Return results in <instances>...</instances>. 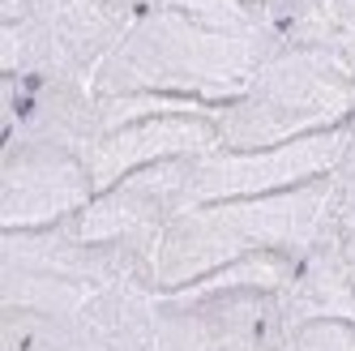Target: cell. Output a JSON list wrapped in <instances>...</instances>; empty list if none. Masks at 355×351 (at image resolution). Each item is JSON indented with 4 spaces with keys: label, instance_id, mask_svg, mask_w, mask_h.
Wrapping results in <instances>:
<instances>
[{
    "label": "cell",
    "instance_id": "cell-1",
    "mask_svg": "<svg viewBox=\"0 0 355 351\" xmlns=\"http://www.w3.org/2000/svg\"><path fill=\"white\" fill-rule=\"evenodd\" d=\"M283 39L270 0H146L98 69V94H167L223 108Z\"/></svg>",
    "mask_w": 355,
    "mask_h": 351
},
{
    "label": "cell",
    "instance_id": "cell-2",
    "mask_svg": "<svg viewBox=\"0 0 355 351\" xmlns=\"http://www.w3.org/2000/svg\"><path fill=\"white\" fill-rule=\"evenodd\" d=\"M355 116V39L325 0L283 22V39L252 82L218 108V137L232 150L283 146L343 129Z\"/></svg>",
    "mask_w": 355,
    "mask_h": 351
},
{
    "label": "cell",
    "instance_id": "cell-3",
    "mask_svg": "<svg viewBox=\"0 0 355 351\" xmlns=\"http://www.w3.org/2000/svg\"><path fill=\"white\" fill-rule=\"evenodd\" d=\"M325 214V176L295 189L257 193V197H223L201 202L171 219L159 240L155 257V287L175 291L206 274L236 266L261 253H291L304 257Z\"/></svg>",
    "mask_w": 355,
    "mask_h": 351
},
{
    "label": "cell",
    "instance_id": "cell-4",
    "mask_svg": "<svg viewBox=\"0 0 355 351\" xmlns=\"http://www.w3.org/2000/svg\"><path fill=\"white\" fill-rule=\"evenodd\" d=\"M300 257L261 253L175 291H155L159 351H283L291 313L283 287Z\"/></svg>",
    "mask_w": 355,
    "mask_h": 351
},
{
    "label": "cell",
    "instance_id": "cell-5",
    "mask_svg": "<svg viewBox=\"0 0 355 351\" xmlns=\"http://www.w3.org/2000/svg\"><path fill=\"white\" fill-rule=\"evenodd\" d=\"M120 283L155 287V253L120 240H86L69 223L0 228V309L73 313Z\"/></svg>",
    "mask_w": 355,
    "mask_h": 351
},
{
    "label": "cell",
    "instance_id": "cell-6",
    "mask_svg": "<svg viewBox=\"0 0 355 351\" xmlns=\"http://www.w3.org/2000/svg\"><path fill=\"white\" fill-rule=\"evenodd\" d=\"M137 9L141 0H17L0 13V69L5 78L94 86Z\"/></svg>",
    "mask_w": 355,
    "mask_h": 351
},
{
    "label": "cell",
    "instance_id": "cell-7",
    "mask_svg": "<svg viewBox=\"0 0 355 351\" xmlns=\"http://www.w3.org/2000/svg\"><path fill=\"white\" fill-rule=\"evenodd\" d=\"M193 159L197 155L163 159L120 176L64 223L86 240H120L159 257V240L171 228V219L193 206Z\"/></svg>",
    "mask_w": 355,
    "mask_h": 351
},
{
    "label": "cell",
    "instance_id": "cell-8",
    "mask_svg": "<svg viewBox=\"0 0 355 351\" xmlns=\"http://www.w3.org/2000/svg\"><path fill=\"white\" fill-rule=\"evenodd\" d=\"M98 193L90 159L69 146L5 137L0 142V228H52Z\"/></svg>",
    "mask_w": 355,
    "mask_h": 351
},
{
    "label": "cell",
    "instance_id": "cell-9",
    "mask_svg": "<svg viewBox=\"0 0 355 351\" xmlns=\"http://www.w3.org/2000/svg\"><path fill=\"white\" fill-rule=\"evenodd\" d=\"M343 137H347V124L329 133L283 142V146H257V150L214 146L193 159V206L223 202V197H257V193H278V189L321 180L334 167Z\"/></svg>",
    "mask_w": 355,
    "mask_h": 351
},
{
    "label": "cell",
    "instance_id": "cell-10",
    "mask_svg": "<svg viewBox=\"0 0 355 351\" xmlns=\"http://www.w3.org/2000/svg\"><path fill=\"white\" fill-rule=\"evenodd\" d=\"M283 305L291 321L300 317H355V253L347 244L329 240L325 232L313 236L304 257L283 287Z\"/></svg>",
    "mask_w": 355,
    "mask_h": 351
},
{
    "label": "cell",
    "instance_id": "cell-11",
    "mask_svg": "<svg viewBox=\"0 0 355 351\" xmlns=\"http://www.w3.org/2000/svg\"><path fill=\"white\" fill-rule=\"evenodd\" d=\"M0 351H82L73 313L0 309Z\"/></svg>",
    "mask_w": 355,
    "mask_h": 351
},
{
    "label": "cell",
    "instance_id": "cell-12",
    "mask_svg": "<svg viewBox=\"0 0 355 351\" xmlns=\"http://www.w3.org/2000/svg\"><path fill=\"white\" fill-rule=\"evenodd\" d=\"M329 240L347 244L355 253V116L347 120V137L334 167L325 171V214H321V228Z\"/></svg>",
    "mask_w": 355,
    "mask_h": 351
},
{
    "label": "cell",
    "instance_id": "cell-13",
    "mask_svg": "<svg viewBox=\"0 0 355 351\" xmlns=\"http://www.w3.org/2000/svg\"><path fill=\"white\" fill-rule=\"evenodd\" d=\"M283 351H355V317H300Z\"/></svg>",
    "mask_w": 355,
    "mask_h": 351
},
{
    "label": "cell",
    "instance_id": "cell-14",
    "mask_svg": "<svg viewBox=\"0 0 355 351\" xmlns=\"http://www.w3.org/2000/svg\"><path fill=\"white\" fill-rule=\"evenodd\" d=\"M329 5V13H334V22L343 31H351V39H355V0H325Z\"/></svg>",
    "mask_w": 355,
    "mask_h": 351
},
{
    "label": "cell",
    "instance_id": "cell-15",
    "mask_svg": "<svg viewBox=\"0 0 355 351\" xmlns=\"http://www.w3.org/2000/svg\"><path fill=\"white\" fill-rule=\"evenodd\" d=\"M304 5H317V0H270V9L278 13V22H287L295 9H304Z\"/></svg>",
    "mask_w": 355,
    "mask_h": 351
},
{
    "label": "cell",
    "instance_id": "cell-16",
    "mask_svg": "<svg viewBox=\"0 0 355 351\" xmlns=\"http://www.w3.org/2000/svg\"><path fill=\"white\" fill-rule=\"evenodd\" d=\"M13 5H17V0H0V13H9Z\"/></svg>",
    "mask_w": 355,
    "mask_h": 351
},
{
    "label": "cell",
    "instance_id": "cell-17",
    "mask_svg": "<svg viewBox=\"0 0 355 351\" xmlns=\"http://www.w3.org/2000/svg\"><path fill=\"white\" fill-rule=\"evenodd\" d=\"M141 5H146V0H141Z\"/></svg>",
    "mask_w": 355,
    "mask_h": 351
}]
</instances>
